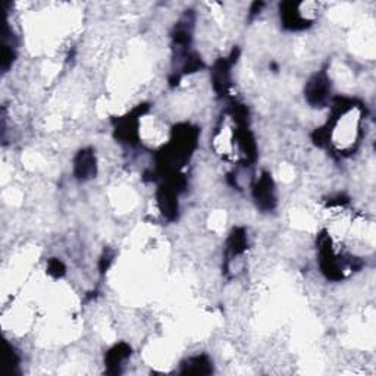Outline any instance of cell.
<instances>
[{"label": "cell", "mask_w": 376, "mask_h": 376, "mask_svg": "<svg viewBox=\"0 0 376 376\" xmlns=\"http://www.w3.org/2000/svg\"><path fill=\"white\" fill-rule=\"evenodd\" d=\"M112 259H114V256L110 253H105L103 254V258L101 260V269H102V272H105L110 267V262H112Z\"/></svg>", "instance_id": "5bb4252c"}, {"label": "cell", "mask_w": 376, "mask_h": 376, "mask_svg": "<svg viewBox=\"0 0 376 376\" xmlns=\"http://www.w3.org/2000/svg\"><path fill=\"white\" fill-rule=\"evenodd\" d=\"M303 3L297 2H284L281 3V21L282 25L290 31H300L312 24L311 19L303 15Z\"/></svg>", "instance_id": "277c9868"}, {"label": "cell", "mask_w": 376, "mask_h": 376, "mask_svg": "<svg viewBox=\"0 0 376 376\" xmlns=\"http://www.w3.org/2000/svg\"><path fill=\"white\" fill-rule=\"evenodd\" d=\"M238 50H232L231 58L219 59L212 70V84L218 94H227L231 85V66L237 62Z\"/></svg>", "instance_id": "5b68a950"}, {"label": "cell", "mask_w": 376, "mask_h": 376, "mask_svg": "<svg viewBox=\"0 0 376 376\" xmlns=\"http://www.w3.org/2000/svg\"><path fill=\"white\" fill-rule=\"evenodd\" d=\"M212 362L207 356H194L188 359L184 364L182 375H210L212 373Z\"/></svg>", "instance_id": "30bf717a"}, {"label": "cell", "mask_w": 376, "mask_h": 376, "mask_svg": "<svg viewBox=\"0 0 376 376\" xmlns=\"http://www.w3.org/2000/svg\"><path fill=\"white\" fill-rule=\"evenodd\" d=\"M65 264L59 259H50L48 264V272L54 276V278H61V276L65 275Z\"/></svg>", "instance_id": "7c38bea8"}, {"label": "cell", "mask_w": 376, "mask_h": 376, "mask_svg": "<svg viewBox=\"0 0 376 376\" xmlns=\"http://www.w3.org/2000/svg\"><path fill=\"white\" fill-rule=\"evenodd\" d=\"M247 250V236L242 228H237L231 232V236L227 242V260L231 262L241 256Z\"/></svg>", "instance_id": "9c48e42d"}, {"label": "cell", "mask_w": 376, "mask_h": 376, "mask_svg": "<svg viewBox=\"0 0 376 376\" xmlns=\"http://www.w3.org/2000/svg\"><path fill=\"white\" fill-rule=\"evenodd\" d=\"M8 347V368H9V373H15L18 370L19 366V356L18 353L15 351V348L12 346H6Z\"/></svg>", "instance_id": "4fadbf2b"}, {"label": "cell", "mask_w": 376, "mask_h": 376, "mask_svg": "<svg viewBox=\"0 0 376 376\" xmlns=\"http://www.w3.org/2000/svg\"><path fill=\"white\" fill-rule=\"evenodd\" d=\"M253 198L263 212H271L276 206V190L272 175L263 172L253 185Z\"/></svg>", "instance_id": "7a4b0ae2"}, {"label": "cell", "mask_w": 376, "mask_h": 376, "mask_svg": "<svg viewBox=\"0 0 376 376\" xmlns=\"http://www.w3.org/2000/svg\"><path fill=\"white\" fill-rule=\"evenodd\" d=\"M147 110L146 105H141L132 110L124 118H119L115 125V137L123 143L134 145L138 140V128H140V118Z\"/></svg>", "instance_id": "6da1fadb"}, {"label": "cell", "mask_w": 376, "mask_h": 376, "mask_svg": "<svg viewBox=\"0 0 376 376\" xmlns=\"http://www.w3.org/2000/svg\"><path fill=\"white\" fill-rule=\"evenodd\" d=\"M15 61V52H14V48H12V44H9V43H3V46H2V70L3 71H8L10 66H12Z\"/></svg>", "instance_id": "8fae6325"}, {"label": "cell", "mask_w": 376, "mask_h": 376, "mask_svg": "<svg viewBox=\"0 0 376 376\" xmlns=\"http://www.w3.org/2000/svg\"><path fill=\"white\" fill-rule=\"evenodd\" d=\"M178 194L180 193L168 184H163L158 190L156 200L163 218L174 220L178 216Z\"/></svg>", "instance_id": "52a82bcc"}, {"label": "cell", "mask_w": 376, "mask_h": 376, "mask_svg": "<svg viewBox=\"0 0 376 376\" xmlns=\"http://www.w3.org/2000/svg\"><path fill=\"white\" fill-rule=\"evenodd\" d=\"M131 356V347L125 342H119V344L114 346L106 353L105 363H106V372L110 375H118L121 372V366L123 363Z\"/></svg>", "instance_id": "ba28073f"}, {"label": "cell", "mask_w": 376, "mask_h": 376, "mask_svg": "<svg viewBox=\"0 0 376 376\" xmlns=\"http://www.w3.org/2000/svg\"><path fill=\"white\" fill-rule=\"evenodd\" d=\"M331 83L325 71L315 74L304 88L307 103L313 107H322L329 98Z\"/></svg>", "instance_id": "3957f363"}, {"label": "cell", "mask_w": 376, "mask_h": 376, "mask_svg": "<svg viewBox=\"0 0 376 376\" xmlns=\"http://www.w3.org/2000/svg\"><path fill=\"white\" fill-rule=\"evenodd\" d=\"M97 174V163L96 154L93 149H83L74 159V175L76 180L87 181L92 180Z\"/></svg>", "instance_id": "8992f818"}]
</instances>
